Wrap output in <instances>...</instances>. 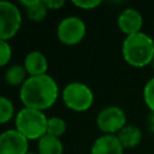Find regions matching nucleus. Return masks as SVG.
<instances>
[{
    "mask_svg": "<svg viewBox=\"0 0 154 154\" xmlns=\"http://www.w3.org/2000/svg\"><path fill=\"white\" fill-rule=\"evenodd\" d=\"M14 116V106L12 101L0 95V124H5Z\"/></svg>",
    "mask_w": 154,
    "mask_h": 154,
    "instance_id": "f3484780",
    "label": "nucleus"
},
{
    "mask_svg": "<svg viewBox=\"0 0 154 154\" xmlns=\"http://www.w3.org/2000/svg\"><path fill=\"white\" fill-rule=\"evenodd\" d=\"M85 32V23L77 16H69L63 18L57 28L59 41L69 46L79 43L84 38Z\"/></svg>",
    "mask_w": 154,
    "mask_h": 154,
    "instance_id": "423d86ee",
    "label": "nucleus"
},
{
    "mask_svg": "<svg viewBox=\"0 0 154 154\" xmlns=\"http://www.w3.org/2000/svg\"><path fill=\"white\" fill-rule=\"evenodd\" d=\"M23 66L26 73L29 75V77L41 76V75H46L48 69V61L43 53L38 51H31L25 55Z\"/></svg>",
    "mask_w": 154,
    "mask_h": 154,
    "instance_id": "9b49d317",
    "label": "nucleus"
},
{
    "mask_svg": "<svg viewBox=\"0 0 154 154\" xmlns=\"http://www.w3.org/2000/svg\"><path fill=\"white\" fill-rule=\"evenodd\" d=\"M61 99L67 108L76 112H84L91 107L94 102V93L82 82H71L64 87Z\"/></svg>",
    "mask_w": 154,
    "mask_h": 154,
    "instance_id": "20e7f679",
    "label": "nucleus"
},
{
    "mask_svg": "<svg viewBox=\"0 0 154 154\" xmlns=\"http://www.w3.org/2000/svg\"><path fill=\"white\" fill-rule=\"evenodd\" d=\"M29 141L16 129L0 134V154H26Z\"/></svg>",
    "mask_w": 154,
    "mask_h": 154,
    "instance_id": "6e6552de",
    "label": "nucleus"
},
{
    "mask_svg": "<svg viewBox=\"0 0 154 154\" xmlns=\"http://www.w3.org/2000/svg\"><path fill=\"white\" fill-rule=\"evenodd\" d=\"M72 4L82 10H93L95 7H97L101 1L100 0H73Z\"/></svg>",
    "mask_w": 154,
    "mask_h": 154,
    "instance_id": "aec40b11",
    "label": "nucleus"
},
{
    "mask_svg": "<svg viewBox=\"0 0 154 154\" xmlns=\"http://www.w3.org/2000/svg\"><path fill=\"white\" fill-rule=\"evenodd\" d=\"M96 125L105 135H116L126 125L125 112L118 106H107L97 113Z\"/></svg>",
    "mask_w": 154,
    "mask_h": 154,
    "instance_id": "0eeeda50",
    "label": "nucleus"
},
{
    "mask_svg": "<svg viewBox=\"0 0 154 154\" xmlns=\"http://www.w3.org/2000/svg\"><path fill=\"white\" fill-rule=\"evenodd\" d=\"M47 120L48 118L42 111L23 107L16 114L14 129L19 131L28 141L40 140L47 134Z\"/></svg>",
    "mask_w": 154,
    "mask_h": 154,
    "instance_id": "7ed1b4c3",
    "label": "nucleus"
},
{
    "mask_svg": "<svg viewBox=\"0 0 154 154\" xmlns=\"http://www.w3.org/2000/svg\"><path fill=\"white\" fill-rule=\"evenodd\" d=\"M37 152V154H63L64 147L59 137L46 134L38 140Z\"/></svg>",
    "mask_w": 154,
    "mask_h": 154,
    "instance_id": "4468645a",
    "label": "nucleus"
},
{
    "mask_svg": "<svg viewBox=\"0 0 154 154\" xmlns=\"http://www.w3.org/2000/svg\"><path fill=\"white\" fill-rule=\"evenodd\" d=\"M122 54L129 65L134 67H144L153 61L154 41L149 35L142 31L126 36L122 45Z\"/></svg>",
    "mask_w": 154,
    "mask_h": 154,
    "instance_id": "f03ea898",
    "label": "nucleus"
},
{
    "mask_svg": "<svg viewBox=\"0 0 154 154\" xmlns=\"http://www.w3.org/2000/svg\"><path fill=\"white\" fill-rule=\"evenodd\" d=\"M117 137L123 148H135L142 141V131L136 125H125L117 134Z\"/></svg>",
    "mask_w": 154,
    "mask_h": 154,
    "instance_id": "f8f14e48",
    "label": "nucleus"
},
{
    "mask_svg": "<svg viewBox=\"0 0 154 154\" xmlns=\"http://www.w3.org/2000/svg\"><path fill=\"white\" fill-rule=\"evenodd\" d=\"M124 148L119 142L117 135L99 136L90 149V154H123Z\"/></svg>",
    "mask_w": 154,
    "mask_h": 154,
    "instance_id": "9d476101",
    "label": "nucleus"
},
{
    "mask_svg": "<svg viewBox=\"0 0 154 154\" xmlns=\"http://www.w3.org/2000/svg\"><path fill=\"white\" fill-rule=\"evenodd\" d=\"M26 71L23 65H11L5 71V81L10 85H20L26 81Z\"/></svg>",
    "mask_w": 154,
    "mask_h": 154,
    "instance_id": "2eb2a0df",
    "label": "nucleus"
},
{
    "mask_svg": "<svg viewBox=\"0 0 154 154\" xmlns=\"http://www.w3.org/2000/svg\"><path fill=\"white\" fill-rule=\"evenodd\" d=\"M59 95L55 79L49 75L30 76L19 88V99L24 107L45 111L52 107Z\"/></svg>",
    "mask_w": 154,
    "mask_h": 154,
    "instance_id": "f257e3e1",
    "label": "nucleus"
},
{
    "mask_svg": "<svg viewBox=\"0 0 154 154\" xmlns=\"http://www.w3.org/2000/svg\"><path fill=\"white\" fill-rule=\"evenodd\" d=\"M22 13L17 5L7 0H0V40L8 41L20 29Z\"/></svg>",
    "mask_w": 154,
    "mask_h": 154,
    "instance_id": "39448f33",
    "label": "nucleus"
},
{
    "mask_svg": "<svg viewBox=\"0 0 154 154\" xmlns=\"http://www.w3.org/2000/svg\"><path fill=\"white\" fill-rule=\"evenodd\" d=\"M12 58V48L6 40H0V66H5Z\"/></svg>",
    "mask_w": 154,
    "mask_h": 154,
    "instance_id": "6ab92c4d",
    "label": "nucleus"
},
{
    "mask_svg": "<svg viewBox=\"0 0 154 154\" xmlns=\"http://www.w3.org/2000/svg\"><path fill=\"white\" fill-rule=\"evenodd\" d=\"M117 24L119 30L126 36L135 35L141 32L143 25V17L136 8L128 7L119 13Z\"/></svg>",
    "mask_w": 154,
    "mask_h": 154,
    "instance_id": "1a4fd4ad",
    "label": "nucleus"
},
{
    "mask_svg": "<svg viewBox=\"0 0 154 154\" xmlns=\"http://www.w3.org/2000/svg\"><path fill=\"white\" fill-rule=\"evenodd\" d=\"M66 128H67L66 122L61 117L54 116V117L48 118V120H47V134H49L52 136L60 138V136H63L65 134Z\"/></svg>",
    "mask_w": 154,
    "mask_h": 154,
    "instance_id": "dca6fc26",
    "label": "nucleus"
},
{
    "mask_svg": "<svg viewBox=\"0 0 154 154\" xmlns=\"http://www.w3.org/2000/svg\"><path fill=\"white\" fill-rule=\"evenodd\" d=\"M43 4L48 10H59L65 5V1L63 0H43Z\"/></svg>",
    "mask_w": 154,
    "mask_h": 154,
    "instance_id": "412c9836",
    "label": "nucleus"
},
{
    "mask_svg": "<svg viewBox=\"0 0 154 154\" xmlns=\"http://www.w3.org/2000/svg\"><path fill=\"white\" fill-rule=\"evenodd\" d=\"M26 154H37V153H31V152H28Z\"/></svg>",
    "mask_w": 154,
    "mask_h": 154,
    "instance_id": "b1692460",
    "label": "nucleus"
},
{
    "mask_svg": "<svg viewBox=\"0 0 154 154\" xmlns=\"http://www.w3.org/2000/svg\"><path fill=\"white\" fill-rule=\"evenodd\" d=\"M143 99L150 112H154V77L150 78L143 89Z\"/></svg>",
    "mask_w": 154,
    "mask_h": 154,
    "instance_id": "a211bd4d",
    "label": "nucleus"
},
{
    "mask_svg": "<svg viewBox=\"0 0 154 154\" xmlns=\"http://www.w3.org/2000/svg\"><path fill=\"white\" fill-rule=\"evenodd\" d=\"M25 7L26 16L32 22H42L48 12V8L43 4V0H22L19 1Z\"/></svg>",
    "mask_w": 154,
    "mask_h": 154,
    "instance_id": "ddd939ff",
    "label": "nucleus"
},
{
    "mask_svg": "<svg viewBox=\"0 0 154 154\" xmlns=\"http://www.w3.org/2000/svg\"><path fill=\"white\" fill-rule=\"evenodd\" d=\"M152 66H153V69H154V58H153V61H152Z\"/></svg>",
    "mask_w": 154,
    "mask_h": 154,
    "instance_id": "5701e85b",
    "label": "nucleus"
},
{
    "mask_svg": "<svg viewBox=\"0 0 154 154\" xmlns=\"http://www.w3.org/2000/svg\"><path fill=\"white\" fill-rule=\"evenodd\" d=\"M148 128L152 134H154V112H150V114L148 116Z\"/></svg>",
    "mask_w": 154,
    "mask_h": 154,
    "instance_id": "4be33fe9",
    "label": "nucleus"
}]
</instances>
